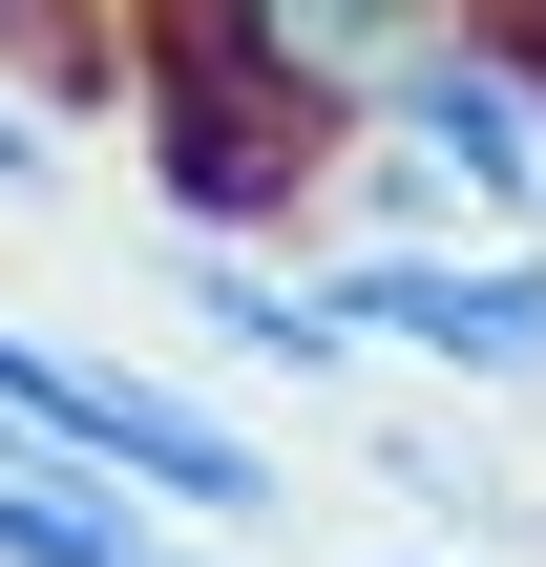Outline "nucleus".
<instances>
[{
  "mask_svg": "<svg viewBox=\"0 0 546 567\" xmlns=\"http://www.w3.org/2000/svg\"><path fill=\"white\" fill-rule=\"evenodd\" d=\"M0 421L21 442H63V463H105V484H147V505H189V526H274V442L210 400V379H147V358H105V337H42V316H0Z\"/></svg>",
  "mask_w": 546,
  "mask_h": 567,
  "instance_id": "nucleus-1",
  "label": "nucleus"
},
{
  "mask_svg": "<svg viewBox=\"0 0 546 567\" xmlns=\"http://www.w3.org/2000/svg\"><path fill=\"white\" fill-rule=\"evenodd\" d=\"M316 295L358 316V358H421L463 400H546V231H400V210H358L316 252Z\"/></svg>",
  "mask_w": 546,
  "mask_h": 567,
  "instance_id": "nucleus-2",
  "label": "nucleus"
},
{
  "mask_svg": "<svg viewBox=\"0 0 546 567\" xmlns=\"http://www.w3.org/2000/svg\"><path fill=\"white\" fill-rule=\"evenodd\" d=\"M168 316H189L210 379H274V400H337L358 379V316L316 295L295 231H168Z\"/></svg>",
  "mask_w": 546,
  "mask_h": 567,
  "instance_id": "nucleus-3",
  "label": "nucleus"
},
{
  "mask_svg": "<svg viewBox=\"0 0 546 567\" xmlns=\"http://www.w3.org/2000/svg\"><path fill=\"white\" fill-rule=\"evenodd\" d=\"M189 21H210V42H231L295 126H316V147H358V126L400 105V63H421L463 0H189Z\"/></svg>",
  "mask_w": 546,
  "mask_h": 567,
  "instance_id": "nucleus-4",
  "label": "nucleus"
},
{
  "mask_svg": "<svg viewBox=\"0 0 546 567\" xmlns=\"http://www.w3.org/2000/svg\"><path fill=\"white\" fill-rule=\"evenodd\" d=\"M0 567H231V526H189V505H147V484L0 421Z\"/></svg>",
  "mask_w": 546,
  "mask_h": 567,
  "instance_id": "nucleus-5",
  "label": "nucleus"
},
{
  "mask_svg": "<svg viewBox=\"0 0 546 567\" xmlns=\"http://www.w3.org/2000/svg\"><path fill=\"white\" fill-rule=\"evenodd\" d=\"M379 484H421V526H442V547H526V484H505V463H442V442H400V463H379Z\"/></svg>",
  "mask_w": 546,
  "mask_h": 567,
  "instance_id": "nucleus-6",
  "label": "nucleus"
},
{
  "mask_svg": "<svg viewBox=\"0 0 546 567\" xmlns=\"http://www.w3.org/2000/svg\"><path fill=\"white\" fill-rule=\"evenodd\" d=\"M0 189H63V105L42 84H0Z\"/></svg>",
  "mask_w": 546,
  "mask_h": 567,
  "instance_id": "nucleus-7",
  "label": "nucleus"
},
{
  "mask_svg": "<svg viewBox=\"0 0 546 567\" xmlns=\"http://www.w3.org/2000/svg\"><path fill=\"white\" fill-rule=\"evenodd\" d=\"M358 567H484V547H358Z\"/></svg>",
  "mask_w": 546,
  "mask_h": 567,
  "instance_id": "nucleus-8",
  "label": "nucleus"
}]
</instances>
